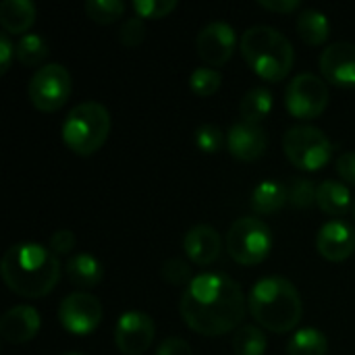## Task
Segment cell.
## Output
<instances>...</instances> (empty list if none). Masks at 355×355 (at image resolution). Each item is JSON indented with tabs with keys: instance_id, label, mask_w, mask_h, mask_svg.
<instances>
[{
	"instance_id": "obj_5",
	"label": "cell",
	"mask_w": 355,
	"mask_h": 355,
	"mask_svg": "<svg viewBox=\"0 0 355 355\" xmlns=\"http://www.w3.org/2000/svg\"><path fill=\"white\" fill-rule=\"evenodd\" d=\"M112 121L100 102H81L62 121V141L77 156L96 154L108 139Z\"/></svg>"
},
{
	"instance_id": "obj_22",
	"label": "cell",
	"mask_w": 355,
	"mask_h": 355,
	"mask_svg": "<svg viewBox=\"0 0 355 355\" xmlns=\"http://www.w3.org/2000/svg\"><path fill=\"white\" fill-rule=\"evenodd\" d=\"M297 35L308 44V46H320L329 40L331 35V23L329 17L316 8H306L297 17Z\"/></svg>"
},
{
	"instance_id": "obj_8",
	"label": "cell",
	"mask_w": 355,
	"mask_h": 355,
	"mask_svg": "<svg viewBox=\"0 0 355 355\" xmlns=\"http://www.w3.org/2000/svg\"><path fill=\"white\" fill-rule=\"evenodd\" d=\"M29 102L42 112H56L71 96V73L58 62L40 67L29 79Z\"/></svg>"
},
{
	"instance_id": "obj_3",
	"label": "cell",
	"mask_w": 355,
	"mask_h": 355,
	"mask_svg": "<svg viewBox=\"0 0 355 355\" xmlns=\"http://www.w3.org/2000/svg\"><path fill=\"white\" fill-rule=\"evenodd\" d=\"M250 314L254 320L277 335L291 333L304 314L297 287L285 277H264L250 291Z\"/></svg>"
},
{
	"instance_id": "obj_17",
	"label": "cell",
	"mask_w": 355,
	"mask_h": 355,
	"mask_svg": "<svg viewBox=\"0 0 355 355\" xmlns=\"http://www.w3.org/2000/svg\"><path fill=\"white\" fill-rule=\"evenodd\" d=\"M187 258L198 266H210L220 256V235L210 225H196L183 237Z\"/></svg>"
},
{
	"instance_id": "obj_37",
	"label": "cell",
	"mask_w": 355,
	"mask_h": 355,
	"mask_svg": "<svg viewBox=\"0 0 355 355\" xmlns=\"http://www.w3.org/2000/svg\"><path fill=\"white\" fill-rule=\"evenodd\" d=\"M12 56H15V44L10 42V35L0 33V75L8 71Z\"/></svg>"
},
{
	"instance_id": "obj_4",
	"label": "cell",
	"mask_w": 355,
	"mask_h": 355,
	"mask_svg": "<svg viewBox=\"0 0 355 355\" xmlns=\"http://www.w3.org/2000/svg\"><path fill=\"white\" fill-rule=\"evenodd\" d=\"M239 48L250 69L270 83L283 81L295 62V50L291 42L279 29L268 25H254L245 29Z\"/></svg>"
},
{
	"instance_id": "obj_27",
	"label": "cell",
	"mask_w": 355,
	"mask_h": 355,
	"mask_svg": "<svg viewBox=\"0 0 355 355\" xmlns=\"http://www.w3.org/2000/svg\"><path fill=\"white\" fill-rule=\"evenodd\" d=\"M85 15L100 25H110L119 21L125 12V4L121 0H89L85 2Z\"/></svg>"
},
{
	"instance_id": "obj_7",
	"label": "cell",
	"mask_w": 355,
	"mask_h": 355,
	"mask_svg": "<svg viewBox=\"0 0 355 355\" xmlns=\"http://www.w3.org/2000/svg\"><path fill=\"white\" fill-rule=\"evenodd\" d=\"M272 248V235L264 220L243 216L235 220L227 233V250L241 266H256L264 262Z\"/></svg>"
},
{
	"instance_id": "obj_26",
	"label": "cell",
	"mask_w": 355,
	"mask_h": 355,
	"mask_svg": "<svg viewBox=\"0 0 355 355\" xmlns=\"http://www.w3.org/2000/svg\"><path fill=\"white\" fill-rule=\"evenodd\" d=\"M268 347L266 335L260 327H241L233 335V354L235 355H264Z\"/></svg>"
},
{
	"instance_id": "obj_9",
	"label": "cell",
	"mask_w": 355,
	"mask_h": 355,
	"mask_svg": "<svg viewBox=\"0 0 355 355\" xmlns=\"http://www.w3.org/2000/svg\"><path fill=\"white\" fill-rule=\"evenodd\" d=\"M285 106L300 121L318 119L329 106V85L314 73H300L285 87Z\"/></svg>"
},
{
	"instance_id": "obj_1",
	"label": "cell",
	"mask_w": 355,
	"mask_h": 355,
	"mask_svg": "<svg viewBox=\"0 0 355 355\" xmlns=\"http://www.w3.org/2000/svg\"><path fill=\"white\" fill-rule=\"evenodd\" d=\"M248 300L239 283L223 272H202L181 295V316L185 324L204 337L227 335L245 316Z\"/></svg>"
},
{
	"instance_id": "obj_34",
	"label": "cell",
	"mask_w": 355,
	"mask_h": 355,
	"mask_svg": "<svg viewBox=\"0 0 355 355\" xmlns=\"http://www.w3.org/2000/svg\"><path fill=\"white\" fill-rule=\"evenodd\" d=\"M73 248H75V235H73V231H69V229H58V231H54L52 237H50V241H48V250H50L56 258H58V256L71 254Z\"/></svg>"
},
{
	"instance_id": "obj_28",
	"label": "cell",
	"mask_w": 355,
	"mask_h": 355,
	"mask_svg": "<svg viewBox=\"0 0 355 355\" xmlns=\"http://www.w3.org/2000/svg\"><path fill=\"white\" fill-rule=\"evenodd\" d=\"M220 83H223V75H220V71H216L212 67H200L189 77L191 92L196 96H202V98H208V96L216 94Z\"/></svg>"
},
{
	"instance_id": "obj_33",
	"label": "cell",
	"mask_w": 355,
	"mask_h": 355,
	"mask_svg": "<svg viewBox=\"0 0 355 355\" xmlns=\"http://www.w3.org/2000/svg\"><path fill=\"white\" fill-rule=\"evenodd\" d=\"M162 279L171 285H189L193 281L191 277V266L185 262V260H179V258H173V260H166L162 264V270H160Z\"/></svg>"
},
{
	"instance_id": "obj_14",
	"label": "cell",
	"mask_w": 355,
	"mask_h": 355,
	"mask_svg": "<svg viewBox=\"0 0 355 355\" xmlns=\"http://www.w3.org/2000/svg\"><path fill=\"white\" fill-rule=\"evenodd\" d=\"M227 148L231 156L243 162H254L264 156L268 148V135L262 125L239 121L227 131Z\"/></svg>"
},
{
	"instance_id": "obj_13",
	"label": "cell",
	"mask_w": 355,
	"mask_h": 355,
	"mask_svg": "<svg viewBox=\"0 0 355 355\" xmlns=\"http://www.w3.org/2000/svg\"><path fill=\"white\" fill-rule=\"evenodd\" d=\"M316 250L329 262H345L355 252V229L341 218L329 220L316 235Z\"/></svg>"
},
{
	"instance_id": "obj_36",
	"label": "cell",
	"mask_w": 355,
	"mask_h": 355,
	"mask_svg": "<svg viewBox=\"0 0 355 355\" xmlns=\"http://www.w3.org/2000/svg\"><path fill=\"white\" fill-rule=\"evenodd\" d=\"M156 355H193V352L187 341H183L179 337H171L158 345Z\"/></svg>"
},
{
	"instance_id": "obj_29",
	"label": "cell",
	"mask_w": 355,
	"mask_h": 355,
	"mask_svg": "<svg viewBox=\"0 0 355 355\" xmlns=\"http://www.w3.org/2000/svg\"><path fill=\"white\" fill-rule=\"evenodd\" d=\"M316 193H318V187L310 179H293L291 185L287 187L289 204L297 210L312 208L316 204Z\"/></svg>"
},
{
	"instance_id": "obj_35",
	"label": "cell",
	"mask_w": 355,
	"mask_h": 355,
	"mask_svg": "<svg viewBox=\"0 0 355 355\" xmlns=\"http://www.w3.org/2000/svg\"><path fill=\"white\" fill-rule=\"evenodd\" d=\"M337 173L343 179V183L355 187V152H345L337 158Z\"/></svg>"
},
{
	"instance_id": "obj_23",
	"label": "cell",
	"mask_w": 355,
	"mask_h": 355,
	"mask_svg": "<svg viewBox=\"0 0 355 355\" xmlns=\"http://www.w3.org/2000/svg\"><path fill=\"white\" fill-rule=\"evenodd\" d=\"M272 92L264 85H256L250 92H245V96L241 98L239 104V112L243 116V121L248 123H256L260 125L272 110Z\"/></svg>"
},
{
	"instance_id": "obj_19",
	"label": "cell",
	"mask_w": 355,
	"mask_h": 355,
	"mask_svg": "<svg viewBox=\"0 0 355 355\" xmlns=\"http://www.w3.org/2000/svg\"><path fill=\"white\" fill-rule=\"evenodd\" d=\"M35 23V4L29 0H4L0 4V25L8 35H25Z\"/></svg>"
},
{
	"instance_id": "obj_11",
	"label": "cell",
	"mask_w": 355,
	"mask_h": 355,
	"mask_svg": "<svg viewBox=\"0 0 355 355\" xmlns=\"http://www.w3.org/2000/svg\"><path fill=\"white\" fill-rule=\"evenodd\" d=\"M156 335L154 320L137 310H129L121 314L114 327V343L116 349L125 355H144Z\"/></svg>"
},
{
	"instance_id": "obj_31",
	"label": "cell",
	"mask_w": 355,
	"mask_h": 355,
	"mask_svg": "<svg viewBox=\"0 0 355 355\" xmlns=\"http://www.w3.org/2000/svg\"><path fill=\"white\" fill-rule=\"evenodd\" d=\"M177 8V0H135L133 10L139 19H164Z\"/></svg>"
},
{
	"instance_id": "obj_40",
	"label": "cell",
	"mask_w": 355,
	"mask_h": 355,
	"mask_svg": "<svg viewBox=\"0 0 355 355\" xmlns=\"http://www.w3.org/2000/svg\"><path fill=\"white\" fill-rule=\"evenodd\" d=\"M354 218H355V204H354Z\"/></svg>"
},
{
	"instance_id": "obj_32",
	"label": "cell",
	"mask_w": 355,
	"mask_h": 355,
	"mask_svg": "<svg viewBox=\"0 0 355 355\" xmlns=\"http://www.w3.org/2000/svg\"><path fill=\"white\" fill-rule=\"evenodd\" d=\"M146 33H148V29H146L144 19L131 17V19H127V21L121 25V29H119V42H121L125 48H137V46L146 40Z\"/></svg>"
},
{
	"instance_id": "obj_10",
	"label": "cell",
	"mask_w": 355,
	"mask_h": 355,
	"mask_svg": "<svg viewBox=\"0 0 355 355\" xmlns=\"http://www.w3.org/2000/svg\"><path fill=\"white\" fill-rule=\"evenodd\" d=\"M58 320L71 335H92L102 322V304L85 291L71 293L58 306Z\"/></svg>"
},
{
	"instance_id": "obj_24",
	"label": "cell",
	"mask_w": 355,
	"mask_h": 355,
	"mask_svg": "<svg viewBox=\"0 0 355 355\" xmlns=\"http://www.w3.org/2000/svg\"><path fill=\"white\" fill-rule=\"evenodd\" d=\"M329 339L318 329H300L287 343L289 355H327Z\"/></svg>"
},
{
	"instance_id": "obj_21",
	"label": "cell",
	"mask_w": 355,
	"mask_h": 355,
	"mask_svg": "<svg viewBox=\"0 0 355 355\" xmlns=\"http://www.w3.org/2000/svg\"><path fill=\"white\" fill-rule=\"evenodd\" d=\"M289 204L287 187L279 181H262L250 196V206L256 214H275Z\"/></svg>"
},
{
	"instance_id": "obj_39",
	"label": "cell",
	"mask_w": 355,
	"mask_h": 355,
	"mask_svg": "<svg viewBox=\"0 0 355 355\" xmlns=\"http://www.w3.org/2000/svg\"><path fill=\"white\" fill-rule=\"evenodd\" d=\"M62 355H83V354H77V352H69V354H62Z\"/></svg>"
},
{
	"instance_id": "obj_20",
	"label": "cell",
	"mask_w": 355,
	"mask_h": 355,
	"mask_svg": "<svg viewBox=\"0 0 355 355\" xmlns=\"http://www.w3.org/2000/svg\"><path fill=\"white\" fill-rule=\"evenodd\" d=\"M316 206L329 216H335V218L345 216L349 212V206H352L349 185H345L341 181H322L318 185Z\"/></svg>"
},
{
	"instance_id": "obj_15",
	"label": "cell",
	"mask_w": 355,
	"mask_h": 355,
	"mask_svg": "<svg viewBox=\"0 0 355 355\" xmlns=\"http://www.w3.org/2000/svg\"><path fill=\"white\" fill-rule=\"evenodd\" d=\"M320 73L337 87H355V44L335 42L320 56Z\"/></svg>"
},
{
	"instance_id": "obj_16",
	"label": "cell",
	"mask_w": 355,
	"mask_h": 355,
	"mask_svg": "<svg viewBox=\"0 0 355 355\" xmlns=\"http://www.w3.org/2000/svg\"><path fill=\"white\" fill-rule=\"evenodd\" d=\"M42 320L35 308L31 306H15L4 312L0 318V337L8 343H27L40 333Z\"/></svg>"
},
{
	"instance_id": "obj_6",
	"label": "cell",
	"mask_w": 355,
	"mask_h": 355,
	"mask_svg": "<svg viewBox=\"0 0 355 355\" xmlns=\"http://www.w3.org/2000/svg\"><path fill=\"white\" fill-rule=\"evenodd\" d=\"M283 150L293 166L316 173L333 158V144L322 129L314 125H295L283 137Z\"/></svg>"
},
{
	"instance_id": "obj_30",
	"label": "cell",
	"mask_w": 355,
	"mask_h": 355,
	"mask_svg": "<svg viewBox=\"0 0 355 355\" xmlns=\"http://www.w3.org/2000/svg\"><path fill=\"white\" fill-rule=\"evenodd\" d=\"M225 133L218 125H202L196 129V146L204 154H216L223 150Z\"/></svg>"
},
{
	"instance_id": "obj_25",
	"label": "cell",
	"mask_w": 355,
	"mask_h": 355,
	"mask_svg": "<svg viewBox=\"0 0 355 355\" xmlns=\"http://www.w3.org/2000/svg\"><path fill=\"white\" fill-rule=\"evenodd\" d=\"M50 52L48 42L37 33H25L15 44V56L23 67H37L46 60Z\"/></svg>"
},
{
	"instance_id": "obj_12",
	"label": "cell",
	"mask_w": 355,
	"mask_h": 355,
	"mask_svg": "<svg viewBox=\"0 0 355 355\" xmlns=\"http://www.w3.org/2000/svg\"><path fill=\"white\" fill-rule=\"evenodd\" d=\"M235 44H237L235 29L225 21H214V23L206 25L196 37L198 56L208 67L227 64L235 52Z\"/></svg>"
},
{
	"instance_id": "obj_2",
	"label": "cell",
	"mask_w": 355,
	"mask_h": 355,
	"mask_svg": "<svg viewBox=\"0 0 355 355\" xmlns=\"http://www.w3.org/2000/svg\"><path fill=\"white\" fill-rule=\"evenodd\" d=\"M0 275L4 285L27 300L46 297L62 275L60 260L40 243H15L0 262Z\"/></svg>"
},
{
	"instance_id": "obj_18",
	"label": "cell",
	"mask_w": 355,
	"mask_h": 355,
	"mask_svg": "<svg viewBox=\"0 0 355 355\" xmlns=\"http://www.w3.org/2000/svg\"><path fill=\"white\" fill-rule=\"evenodd\" d=\"M64 275L69 283L79 289H94L104 279L102 264L92 254H75L73 258H69L64 266Z\"/></svg>"
},
{
	"instance_id": "obj_38",
	"label": "cell",
	"mask_w": 355,
	"mask_h": 355,
	"mask_svg": "<svg viewBox=\"0 0 355 355\" xmlns=\"http://www.w3.org/2000/svg\"><path fill=\"white\" fill-rule=\"evenodd\" d=\"M258 4L272 12H293L300 8V0H258Z\"/></svg>"
}]
</instances>
